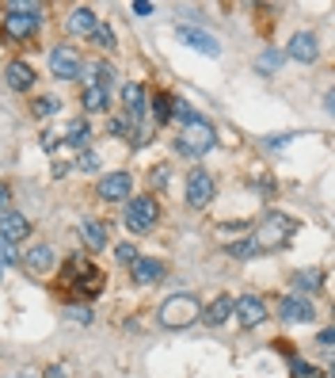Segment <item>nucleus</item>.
Instances as JSON below:
<instances>
[{"instance_id": "f257e3e1", "label": "nucleus", "mask_w": 335, "mask_h": 378, "mask_svg": "<svg viewBox=\"0 0 335 378\" xmlns=\"http://www.w3.org/2000/svg\"><path fill=\"white\" fill-rule=\"evenodd\" d=\"M290 237H293V222L286 218V214H267V218L259 222L251 245H256V252H274V248L286 245Z\"/></svg>"}, {"instance_id": "f03ea898", "label": "nucleus", "mask_w": 335, "mask_h": 378, "mask_svg": "<svg viewBox=\"0 0 335 378\" xmlns=\"http://www.w3.org/2000/svg\"><path fill=\"white\" fill-rule=\"evenodd\" d=\"M202 313V305L194 294H171V298L160 305V325L164 328H183V325H194Z\"/></svg>"}, {"instance_id": "7ed1b4c3", "label": "nucleus", "mask_w": 335, "mask_h": 378, "mask_svg": "<svg viewBox=\"0 0 335 378\" xmlns=\"http://www.w3.org/2000/svg\"><path fill=\"white\" fill-rule=\"evenodd\" d=\"M217 146V130L210 123H202V119H194V123L183 126V134H179L176 149L187 153V157H202V153H210Z\"/></svg>"}, {"instance_id": "20e7f679", "label": "nucleus", "mask_w": 335, "mask_h": 378, "mask_svg": "<svg viewBox=\"0 0 335 378\" xmlns=\"http://www.w3.org/2000/svg\"><path fill=\"white\" fill-rule=\"evenodd\" d=\"M65 283H69L72 291H80L84 298H95L103 287V271L92 268L88 260H80V256H69V275H65Z\"/></svg>"}, {"instance_id": "39448f33", "label": "nucleus", "mask_w": 335, "mask_h": 378, "mask_svg": "<svg viewBox=\"0 0 335 378\" xmlns=\"http://www.w3.org/2000/svg\"><path fill=\"white\" fill-rule=\"evenodd\" d=\"M157 218H160V206L153 195H137L126 203V229L134 233H153L157 229Z\"/></svg>"}, {"instance_id": "423d86ee", "label": "nucleus", "mask_w": 335, "mask_h": 378, "mask_svg": "<svg viewBox=\"0 0 335 378\" xmlns=\"http://www.w3.org/2000/svg\"><path fill=\"white\" fill-rule=\"evenodd\" d=\"M217 195V183L214 176L206 172V168H194L191 176H187V203L194 206V211H202V206H210V199Z\"/></svg>"}, {"instance_id": "0eeeda50", "label": "nucleus", "mask_w": 335, "mask_h": 378, "mask_svg": "<svg viewBox=\"0 0 335 378\" xmlns=\"http://www.w3.org/2000/svg\"><path fill=\"white\" fill-rule=\"evenodd\" d=\"M80 54L72 50V46H54L50 50V73L57 77V80H77L80 77Z\"/></svg>"}, {"instance_id": "6e6552de", "label": "nucleus", "mask_w": 335, "mask_h": 378, "mask_svg": "<svg viewBox=\"0 0 335 378\" xmlns=\"http://www.w3.org/2000/svg\"><path fill=\"white\" fill-rule=\"evenodd\" d=\"M233 313H236V321H240L244 328H256V325L267 321V302L259 298V294H244V298L233 302Z\"/></svg>"}, {"instance_id": "1a4fd4ad", "label": "nucleus", "mask_w": 335, "mask_h": 378, "mask_svg": "<svg viewBox=\"0 0 335 378\" xmlns=\"http://www.w3.org/2000/svg\"><path fill=\"white\" fill-rule=\"evenodd\" d=\"M38 23H42V8H38V12H12V8H8L4 35L8 38H27V35H35V31H38Z\"/></svg>"}, {"instance_id": "9d476101", "label": "nucleus", "mask_w": 335, "mask_h": 378, "mask_svg": "<svg viewBox=\"0 0 335 378\" xmlns=\"http://www.w3.org/2000/svg\"><path fill=\"white\" fill-rule=\"evenodd\" d=\"M179 43L198 50V54H206V58H217V54H221V43H217L214 35H206V31H198V27H187V23L179 27Z\"/></svg>"}, {"instance_id": "9b49d317", "label": "nucleus", "mask_w": 335, "mask_h": 378, "mask_svg": "<svg viewBox=\"0 0 335 378\" xmlns=\"http://www.w3.org/2000/svg\"><path fill=\"white\" fill-rule=\"evenodd\" d=\"M279 313H282V321H290V325H305V321L316 317L313 302L301 298V294H286V298L279 302Z\"/></svg>"}, {"instance_id": "f8f14e48", "label": "nucleus", "mask_w": 335, "mask_h": 378, "mask_svg": "<svg viewBox=\"0 0 335 378\" xmlns=\"http://www.w3.org/2000/svg\"><path fill=\"white\" fill-rule=\"evenodd\" d=\"M130 188H134L130 172H107L100 180V199H107V203H122V199H130Z\"/></svg>"}, {"instance_id": "ddd939ff", "label": "nucleus", "mask_w": 335, "mask_h": 378, "mask_svg": "<svg viewBox=\"0 0 335 378\" xmlns=\"http://www.w3.org/2000/svg\"><path fill=\"white\" fill-rule=\"evenodd\" d=\"M122 103H126V126H141L145 119V88L141 84H126L122 88Z\"/></svg>"}, {"instance_id": "4468645a", "label": "nucleus", "mask_w": 335, "mask_h": 378, "mask_svg": "<svg viewBox=\"0 0 335 378\" xmlns=\"http://www.w3.org/2000/svg\"><path fill=\"white\" fill-rule=\"evenodd\" d=\"M290 54L293 61H301V66H309V61H316V54H320V46H316V38L309 35V31H301V35L290 38Z\"/></svg>"}, {"instance_id": "2eb2a0df", "label": "nucleus", "mask_w": 335, "mask_h": 378, "mask_svg": "<svg viewBox=\"0 0 335 378\" xmlns=\"http://www.w3.org/2000/svg\"><path fill=\"white\" fill-rule=\"evenodd\" d=\"M27 233H31V222L23 218L20 211H8V214H0V237H4V241H12V245H15V241H23Z\"/></svg>"}, {"instance_id": "dca6fc26", "label": "nucleus", "mask_w": 335, "mask_h": 378, "mask_svg": "<svg viewBox=\"0 0 335 378\" xmlns=\"http://www.w3.org/2000/svg\"><path fill=\"white\" fill-rule=\"evenodd\" d=\"M4 80H8V88H15V92H27V88L35 84V69H31L27 61H12V66L4 69Z\"/></svg>"}, {"instance_id": "f3484780", "label": "nucleus", "mask_w": 335, "mask_h": 378, "mask_svg": "<svg viewBox=\"0 0 335 378\" xmlns=\"http://www.w3.org/2000/svg\"><path fill=\"white\" fill-rule=\"evenodd\" d=\"M130 268H134V279H137V283H157V279L164 275V264H160L157 256H137Z\"/></svg>"}, {"instance_id": "a211bd4d", "label": "nucleus", "mask_w": 335, "mask_h": 378, "mask_svg": "<svg viewBox=\"0 0 335 378\" xmlns=\"http://www.w3.org/2000/svg\"><path fill=\"white\" fill-rule=\"evenodd\" d=\"M233 317V298H228V294H217L214 302H210V310L202 313V321H206V325H225V321Z\"/></svg>"}, {"instance_id": "6ab92c4d", "label": "nucleus", "mask_w": 335, "mask_h": 378, "mask_svg": "<svg viewBox=\"0 0 335 378\" xmlns=\"http://www.w3.org/2000/svg\"><path fill=\"white\" fill-rule=\"evenodd\" d=\"M23 264H27L31 271H38V275H42V271L54 268V248L50 245H35L27 256H23Z\"/></svg>"}, {"instance_id": "aec40b11", "label": "nucleus", "mask_w": 335, "mask_h": 378, "mask_svg": "<svg viewBox=\"0 0 335 378\" xmlns=\"http://www.w3.org/2000/svg\"><path fill=\"white\" fill-rule=\"evenodd\" d=\"M95 27H100V20H95L92 8H77V12L69 15V31H72V35H92Z\"/></svg>"}, {"instance_id": "412c9836", "label": "nucleus", "mask_w": 335, "mask_h": 378, "mask_svg": "<svg viewBox=\"0 0 335 378\" xmlns=\"http://www.w3.org/2000/svg\"><path fill=\"white\" fill-rule=\"evenodd\" d=\"M80 237H84L88 248L100 252V248L107 245V226H103V222H84V226H80Z\"/></svg>"}, {"instance_id": "4be33fe9", "label": "nucleus", "mask_w": 335, "mask_h": 378, "mask_svg": "<svg viewBox=\"0 0 335 378\" xmlns=\"http://www.w3.org/2000/svg\"><path fill=\"white\" fill-rule=\"evenodd\" d=\"M88 138H92V126H88L84 119H77V123H69V126H65V142H69V146L88 149Z\"/></svg>"}, {"instance_id": "5701e85b", "label": "nucleus", "mask_w": 335, "mask_h": 378, "mask_svg": "<svg viewBox=\"0 0 335 378\" xmlns=\"http://www.w3.org/2000/svg\"><path fill=\"white\" fill-rule=\"evenodd\" d=\"M84 107L88 111H103V107H107V88H88V92H84Z\"/></svg>"}, {"instance_id": "b1692460", "label": "nucleus", "mask_w": 335, "mask_h": 378, "mask_svg": "<svg viewBox=\"0 0 335 378\" xmlns=\"http://www.w3.org/2000/svg\"><path fill=\"white\" fill-rule=\"evenodd\" d=\"M320 283H324L320 271H297V275H293V287H297V291H305V287H309V291H316Z\"/></svg>"}, {"instance_id": "393cba45", "label": "nucleus", "mask_w": 335, "mask_h": 378, "mask_svg": "<svg viewBox=\"0 0 335 378\" xmlns=\"http://www.w3.org/2000/svg\"><path fill=\"white\" fill-rule=\"evenodd\" d=\"M57 107H61V103H57L54 96H42V100H35V115H38V119H54Z\"/></svg>"}, {"instance_id": "a878e982", "label": "nucleus", "mask_w": 335, "mask_h": 378, "mask_svg": "<svg viewBox=\"0 0 335 378\" xmlns=\"http://www.w3.org/2000/svg\"><path fill=\"white\" fill-rule=\"evenodd\" d=\"M282 58H286L282 50H267L263 58H259V73H274V69L282 66Z\"/></svg>"}, {"instance_id": "bb28decb", "label": "nucleus", "mask_w": 335, "mask_h": 378, "mask_svg": "<svg viewBox=\"0 0 335 378\" xmlns=\"http://www.w3.org/2000/svg\"><path fill=\"white\" fill-rule=\"evenodd\" d=\"M153 119H157V123H168L171 119V100L168 96H157V100H153Z\"/></svg>"}, {"instance_id": "cd10ccee", "label": "nucleus", "mask_w": 335, "mask_h": 378, "mask_svg": "<svg viewBox=\"0 0 335 378\" xmlns=\"http://www.w3.org/2000/svg\"><path fill=\"white\" fill-rule=\"evenodd\" d=\"M290 375H293V378H320V371H316L313 363H305V359H293V363H290Z\"/></svg>"}, {"instance_id": "c85d7f7f", "label": "nucleus", "mask_w": 335, "mask_h": 378, "mask_svg": "<svg viewBox=\"0 0 335 378\" xmlns=\"http://www.w3.org/2000/svg\"><path fill=\"white\" fill-rule=\"evenodd\" d=\"M65 313H69L77 325H92V310H88V305H65Z\"/></svg>"}, {"instance_id": "c756f323", "label": "nucleus", "mask_w": 335, "mask_h": 378, "mask_svg": "<svg viewBox=\"0 0 335 378\" xmlns=\"http://www.w3.org/2000/svg\"><path fill=\"white\" fill-rule=\"evenodd\" d=\"M228 256H240V260H251V256H256V245H251V241H236V245H228Z\"/></svg>"}, {"instance_id": "7c9ffc66", "label": "nucleus", "mask_w": 335, "mask_h": 378, "mask_svg": "<svg viewBox=\"0 0 335 378\" xmlns=\"http://www.w3.org/2000/svg\"><path fill=\"white\" fill-rule=\"evenodd\" d=\"M15 260H20V256H15V245L0 237V268H8V264H15Z\"/></svg>"}, {"instance_id": "2f4dec72", "label": "nucleus", "mask_w": 335, "mask_h": 378, "mask_svg": "<svg viewBox=\"0 0 335 378\" xmlns=\"http://www.w3.org/2000/svg\"><path fill=\"white\" fill-rule=\"evenodd\" d=\"M92 38H95V43L103 46V50H114V35H111V27H103V23H100V27L92 31Z\"/></svg>"}, {"instance_id": "473e14b6", "label": "nucleus", "mask_w": 335, "mask_h": 378, "mask_svg": "<svg viewBox=\"0 0 335 378\" xmlns=\"http://www.w3.org/2000/svg\"><path fill=\"white\" fill-rule=\"evenodd\" d=\"M111 66H92V80H95V88H107L111 84Z\"/></svg>"}, {"instance_id": "72a5a7b5", "label": "nucleus", "mask_w": 335, "mask_h": 378, "mask_svg": "<svg viewBox=\"0 0 335 378\" xmlns=\"http://www.w3.org/2000/svg\"><path fill=\"white\" fill-rule=\"evenodd\" d=\"M80 168H84V172H95V168H100V153L84 149V153H80Z\"/></svg>"}, {"instance_id": "f704fd0d", "label": "nucleus", "mask_w": 335, "mask_h": 378, "mask_svg": "<svg viewBox=\"0 0 335 378\" xmlns=\"http://www.w3.org/2000/svg\"><path fill=\"white\" fill-rule=\"evenodd\" d=\"M114 256H118L122 264H134V260H137V248H134V245H126V241H122V245L114 248Z\"/></svg>"}, {"instance_id": "c9c22d12", "label": "nucleus", "mask_w": 335, "mask_h": 378, "mask_svg": "<svg viewBox=\"0 0 335 378\" xmlns=\"http://www.w3.org/2000/svg\"><path fill=\"white\" fill-rule=\"evenodd\" d=\"M42 378H72V375H69V367L54 363V367H46V371H42Z\"/></svg>"}, {"instance_id": "e433bc0d", "label": "nucleus", "mask_w": 335, "mask_h": 378, "mask_svg": "<svg viewBox=\"0 0 335 378\" xmlns=\"http://www.w3.org/2000/svg\"><path fill=\"white\" fill-rule=\"evenodd\" d=\"M316 344H320V348L328 351V348H332V328H320V336H316Z\"/></svg>"}, {"instance_id": "4c0bfd02", "label": "nucleus", "mask_w": 335, "mask_h": 378, "mask_svg": "<svg viewBox=\"0 0 335 378\" xmlns=\"http://www.w3.org/2000/svg\"><path fill=\"white\" fill-rule=\"evenodd\" d=\"M149 12H153L149 0H137V4H134V15H149Z\"/></svg>"}, {"instance_id": "58836bf2", "label": "nucleus", "mask_w": 335, "mask_h": 378, "mask_svg": "<svg viewBox=\"0 0 335 378\" xmlns=\"http://www.w3.org/2000/svg\"><path fill=\"white\" fill-rule=\"evenodd\" d=\"M8 199H12V195H8V188L0 183V214H8Z\"/></svg>"}, {"instance_id": "ea45409f", "label": "nucleus", "mask_w": 335, "mask_h": 378, "mask_svg": "<svg viewBox=\"0 0 335 378\" xmlns=\"http://www.w3.org/2000/svg\"><path fill=\"white\" fill-rule=\"evenodd\" d=\"M15 378H42V371H20Z\"/></svg>"}]
</instances>
